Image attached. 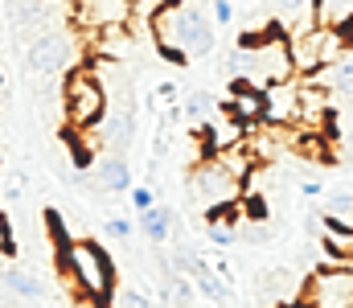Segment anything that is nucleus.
<instances>
[{
    "label": "nucleus",
    "instance_id": "1",
    "mask_svg": "<svg viewBox=\"0 0 353 308\" xmlns=\"http://www.w3.org/2000/svg\"><path fill=\"white\" fill-rule=\"evenodd\" d=\"M58 263H62L66 280H70L94 308L111 305V296H115V263H111V255L103 251V243H94V238H70V243L58 251Z\"/></svg>",
    "mask_w": 353,
    "mask_h": 308
},
{
    "label": "nucleus",
    "instance_id": "2",
    "mask_svg": "<svg viewBox=\"0 0 353 308\" xmlns=\"http://www.w3.org/2000/svg\"><path fill=\"white\" fill-rule=\"evenodd\" d=\"M148 37H152L157 45L181 50L189 62H193V58H205V54L218 45L214 21H210L205 8H197V4H173V8H165V12L148 25Z\"/></svg>",
    "mask_w": 353,
    "mask_h": 308
},
{
    "label": "nucleus",
    "instance_id": "3",
    "mask_svg": "<svg viewBox=\"0 0 353 308\" xmlns=\"http://www.w3.org/2000/svg\"><path fill=\"white\" fill-rule=\"evenodd\" d=\"M62 111H66V132H94L99 119L107 115V91L94 79L90 62H79L66 70L62 83Z\"/></svg>",
    "mask_w": 353,
    "mask_h": 308
},
{
    "label": "nucleus",
    "instance_id": "4",
    "mask_svg": "<svg viewBox=\"0 0 353 308\" xmlns=\"http://www.w3.org/2000/svg\"><path fill=\"white\" fill-rule=\"evenodd\" d=\"M345 50H350V41H345V33L337 25H316V29H308V33H300V37L288 41L296 79H312V74L337 66L345 58Z\"/></svg>",
    "mask_w": 353,
    "mask_h": 308
},
{
    "label": "nucleus",
    "instance_id": "5",
    "mask_svg": "<svg viewBox=\"0 0 353 308\" xmlns=\"http://www.w3.org/2000/svg\"><path fill=\"white\" fill-rule=\"evenodd\" d=\"M189 194H193V202L205 205V218H218L222 209H230V205L243 202V181L239 177H230L214 156H205L193 173H189Z\"/></svg>",
    "mask_w": 353,
    "mask_h": 308
},
{
    "label": "nucleus",
    "instance_id": "6",
    "mask_svg": "<svg viewBox=\"0 0 353 308\" xmlns=\"http://www.w3.org/2000/svg\"><path fill=\"white\" fill-rule=\"evenodd\" d=\"M74 54H79V45H74L70 29H46L25 45V70L33 79H54V74H66L70 66H79Z\"/></svg>",
    "mask_w": 353,
    "mask_h": 308
},
{
    "label": "nucleus",
    "instance_id": "7",
    "mask_svg": "<svg viewBox=\"0 0 353 308\" xmlns=\"http://www.w3.org/2000/svg\"><path fill=\"white\" fill-rule=\"evenodd\" d=\"M308 308H353V267H321L304 284Z\"/></svg>",
    "mask_w": 353,
    "mask_h": 308
},
{
    "label": "nucleus",
    "instance_id": "8",
    "mask_svg": "<svg viewBox=\"0 0 353 308\" xmlns=\"http://www.w3.org/2000/svg\"><path fill=\"white\" fill-rule=\"evenodd\" d=\"M99 144L103 148H111V152H128L132 144H136V103L132 95H123L119 103H107V115L99 119Z\"/></svg>",
    "mask_w": 353,
    "mask_h": 308
},
{
    "label": "nucleus",
    "instance_id": "9",
    "mask_svg": "<svg viewBox=\"0 0 353 308\" xmlns=\"http://www.w3.org/2000/svg\"><path fill=\"white\" fill-rule=\"evenodd\" d=\"M263 123L296 127L300 123V79H283L263 87Z\"/></svg>",
    "mask_w": 353,
    "mask_h": 308
},
{
    "label": "nucleus",
    "instance_id": "10",
    "mask_svg": "<svg viewBox=\"0 0 353 308\" xmlns=\"http://www.w3.org/2000/svg\"><path fill=\"white\" fill-rule=\"evenodd\" d=\"M74 25H83L90 33L123 29V25H132V0H83L74 8Z\"/></svg>",
    "mask_w": 353,
    "mask_h": 308
},
{
    "label": "nucleus",
    "instance_id": "11",
    "mask_svg": "<svg viewBox=\"0 0 353 308\" xmlns=\"http://www.w3.org/2000/svg\"><path fill=\"white\" fill-rule=\"evenodd\" d=\"M247 132H251L247 123H239L234 115H226V111L218 107V115H214V119H210V127L201 132V140H205V144H201V152H205V156H218V152H226V148H243Z\"/></svg>",
    "mask_w": 353,
    "mask_h": 308
},
{
    "label": "nucleus",
    "instance_id": "12",
    "mask_svg": "<svg viewBox=\"0 0 353 308\" xmlns=\"http://www.w3.org/2000/svg\"><path fill=\"white\" fill-rule=\"evenodd\" d=\"M222 111L234 115L239 123L255 127V123H263V91L243 83V79H230V99L222 103Z\"/></svg>",
    "mask_w": 353,
    "mask_h": 308
},
{
    "label": "nucleus",
    "instance_id": "13",
    "mask_svg": "<svg viewBox=\"0 0 353 308\" xmlns=\"http://www.w3.org/2000/svg\"><path fill=\"white\" fill-rule=\"evenodd\" d=\"M94 177H99V189H103V194H132V185H136L132 165H128V156H119V152H103V156L94 161Z\"/></svg>",
    "mask_w": 353,
    "mask_h": 308
},
{
    "label": "nucleus",
    "instance_id": "14",
    "mask_svg": "<svg viewBox=\"0 0 353 308\" xmlns=\"http://www.w3.org/2000/svg\"><path fill=\"white\" fill-rule=\"evenodd\" d=\"M185 276H189V280H193V288H197L201 296H210L214 305H226V300H230L226 280H222V276H218V271H214L201 255H197V251H193V259H189V271H185Z\"/></svg>",
    "mask_w": 353,
    "mask_h": 308
},
{
    "label": "nucleus",
    "instance_id": "15",
    "mask_svg": "<svg viewBox=\"0 0 353 308\" xmlns=\"http://www.w3.org/2000/svg\"><path fill=\"white\" fill-rule=\"evenodd\" d=\"M173 222H176V209H169V205H152V209L140 214V230H144V238L157 243V247H165V243L173 238Z\"/></svg>",
    "mask_w": 353,
    "mask_h": 308
},
{
    "label": "nucleus",
    "instance_id": "16",
    "mask_svg": "<svg viewBox=\"0 0 353 308\" xmlns=\"http://www.w3.org/2000/svg\"><path fill=\"white\" fill-rule=\"evenodd\" d=\"M185 123L193 127V132H205L210 127V119L218 115V103H214V95H205V91H193L189 99H185Z\"/></svg>",
    "mask_w": 353,
    "mask_h": 308
},
{
    "label": "nucleus",
    "instance_id": "17",
    "mask_svg": "<svg viewBox=\"0 0 353 308\" xmlns=\"http://www.w3.org/2000/svg\"><path fill=\"white\" fill-rule=\"evenodd\" d=\"M4 288H8L12 296H21V300H41V296H46L41 280L29 276V271H21V267H8V271H4Z\"/></svg>",
    "mask_w": 353,
    "mask_h": 308
},
{
    "label": "nucleus",
    "instance_id": "18",
    "mask_svg": "<svg viewBox=\"0 0 353 308\" xmlns=\"http://www.w3.org/2000/svg\"><path fill=\"white\" fill-rule=\"evenodd\" d=\"M111 308H152V305H148V296H144L140 288H115Z\"/></svg>",
    "mask_w": 353,
    "mask_h": 308
},
{
    "label": "nucleus",
    "instance_id": "19",
    "mask_svg": "<svg viewBox=\"0 0 353 308\" xmlns=\"http://www.w3.org/2000/svg\"><path fill=\"white\" fill-rule=\"evenodd\" d=\"M239 209H243V218H251V222H263L267 218V202L259 198V194H243Z\"/></svg>",
    "mask_w": 353,
    "mask_h": 308
},
{
    "label": "nucleus",
    "instance_id": "20",
    "mask_svg": "<svg viewBox=\"0 0 353 308\" xmlns=\"http://www.w3.org/2000/svg\"><path fill=\"white\" fill-rule=\"evenodd\" d=\"M128 198H132V209H136V214H144V209H152V205H157V198H152V189H148V185H132V194H128Z\"/></svg>",
    "mask_w": 353,
    "mask_h": 308
},
{
    "label": "nucleus",
    "instance_id": "21",
    "mask_svg": "<svg viewBox=\"0 0 353 308\" xmlns=\"http://www.w3.org/2000/svg\"><path fill=\"white\" fill-rule=\"evenodd\" d=\"M205 222H210V238H214L218 247H230V243H234V230H230L226 222H218V218H205Z\"/></svg>",
    "mask_w": 353,
    "mask_h": 308
},
{
    "label": "nucleus",
    "instance_id": "22",
    "mask_svg": "<svg viewBox=\"0 0 353 308\" xmlns=\"http://www.w3.org/2000/svg\"><path fill=\"white\" fill-rule=\"evenodd\" d=\"M329 214H337V218H353V194H333V198H329Z\"/></svg>",
    "mask_w": 353,
    "mask_h": 308
},
{
    "label": "nucleus",
    "instance_id": "23",
    "mask_svg": "<svg viewBox=\"0 0 353 308\" xmlns=\"http://www.w3.org/2000/svg\"><path fill=\"white\" fill-rule=\"evenodd\" d=\"M271 8H275V21H288V17L304 12V0H271Z\"/></svg>",
    "mask_w": 353,
    "mask_h": 308
},
{
    "label": "nucleus",
    "instance_id": "24",
    "mask_svg": "<svg viewBox=\"0 0 353 308\" xmlns=\"http://www.w3.org/2000/svg\"><path fill=\"white\" fill-rule=\"evenodd\" d=\"M132 230H136V226H132L128 218H107V234H111V238L123 243V238H132Z\"/></svg>",
    "mask_w": 353,
    "mask_h": 308
},
{
    "label": "nucleus",
    "instance_id": "25",
    "mask_svg": "<svg viewBox=\"0 0 353 308\" xmlns=\"http://www.w3.org/2000/svg\"><path fill=\"white\" fill-rule=\"evenodd\" d=\"M234 21V4L230 0H214V25H230Z\"/></svg>",
    "mask_w": 353,
    "mask_h": 308
},
{
    "label": "nucleus",
    "instance_id": "26",
    "mask_svg": "<svg viewBox=\"0 0 353 308\" xmlns=\"http://www.w3.org/2000/svg\"><path fill=\"white\" fill-rule=\"evenodd\" d=\"M17 251V243H12V226H8V218L0 214V255H12Z\"/></svg>",
    "mask_w": 353,
    "mask_h": 308
},
{
    "label": "nucleus",
    "instance_id": "27",
    "mask_svg": "<svg viewBox=\"0 0 353 308\" xmlns=\"http://www.w3.org/2000/svg\"><path fill=\"white\" fill-rule=\"evenodd\" d=\"M333 4H350V0H333Z\"/></svg>",
    "mask_w": 353,
    "mask_h": 308
},
{
    "label": "nucleus",
    "instance_id": "28",
    "mask_svg": "<svg viewBox=\"0 0 353 308\" xmlns=\"http://www.w3.org/2000/svg\"><path fill=\"white\" fill-rule=\"evenodd\" d=\"M0 308H8V300H0Z\"/></svg>",
    "mask_w": 353,
    "mask_h": 308
}]
</instances>
